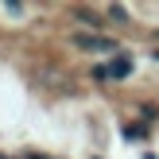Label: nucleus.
Masks as SVG:
<instances>
[{"instance_id":"obj_1","label":"nucleus","mask_w":159,"mask_h":159,"mask_svg":"<svg viewBox=\"0 0 159 159\" xmlns=\"http://www.w3.org/2000/svg\"><path fill=\"white\" fill-rule=\"evenodd\" d=\"M74 47H82V51H89V54H120L113 39L93 35V31H78V35H74Z\"/></svg>"},{"instance_id":"obj_2","label":"nucleus","mask_w":159,"mask_h":159,"mask_svg":"<svg viewBox=\"0 0 159 159\" xmlns=\"http://www.w3.org/2000/svg\"><path fill=\"white\" fill-rule=\"evenodd\" d=\"M128 74H132V62L128 58H113L109 70H97V78H128Z\"/></svg>"},{"instance_id":"obj_3","label":"nucleus","mask_w":159,"mask_h":159,"mask_svg":"<svg viewBox=\"0 0 159 159\" xmlns=\"http://www.w3.org/2000/svg\"><path fill=\"white\" fill-rule=\"evenodd\" d=\"M155 58H159V51H155Z\"/></svg>"}]
</instances>
